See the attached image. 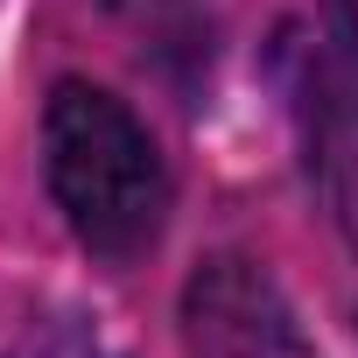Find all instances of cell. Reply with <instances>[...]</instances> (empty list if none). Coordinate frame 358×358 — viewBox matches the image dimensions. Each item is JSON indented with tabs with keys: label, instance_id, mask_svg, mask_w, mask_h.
<instances>
[{
	"label": "cell",
	"instance_id": "3957f363",
	"mask_svg": "<svg viewBox=\"0 0 358 358\" xmlns=\"http://www.w3.org/2000/svg\"><path fill=\"white\" fill-rule=\"evenodd\" d=\"M309 169L330 190L344 183V169L358 176V64L344 50L316 64V85H309Z\"/></svg>",
	"mask_w": 358,
	"mask_h": 358
},
{
	"label": "cell",
	"instance_id": "6da1fadb",
	"mask_svg": "<svg viewBox=\"0 0 358 358\" xmlns=\"http://www.w3.org/2000/svg\"><path fill=\"white\" fill-rule=\"evenodd\" d=\"M43 176L78 246L106 267L141 260L169 225V169L155 134L106 85L64 78L43 106Z\"/></svg>",
	"mask_w": 358,
	"mask_h": 358
},
{
	"label": "cell",
	"instance_id": "7a4b0ae2",
	"mask_svg": "<svg viewBox=\"0 0 358 358\" xmlns=\"http://www.w3.org/2000/svg\"><path fill=\"white\" fill-rule=\"evenodd\" d=\"M183 344H190V358H302L288 302L239 253H218V260H204L190 274V288H183Z\"/></svg>",
	"mask_w": 358,
	"mask_h": 358
},
{
	"label": "cell",
	"instance_id": "277c9868",
	"mask_svg": "<svg viewBox=\"0 0 358 358\" xmlns=\"http://www.w3.org/2000/svg\"><path fill=\"white\" fill-rule=\"evenodd\" d=\"M8 358H99V344H85L78 330H43V337H22Z\"/></svg>",
	"mask_w": 358,
	"mask_h": 358
},
{
	"label": "cell",
	"instance_id": "5b68a950",
	"mask_svg": "<svg viewBox=\"0 0 358 358\" xmlns=\"http://www.w3.org/2000/svg\"><path fill=\"white\" fill-rule=\"evenodd\" d=\"M106 8L127 15V22H141V29H169V22L190 15V0H106Z\"/></svg>",
	"mask_w": 358,
	"mask_h": 358
},
{
	"label": "cell",
	"instance_id": "8992f818",
	"mask_svg": "<svg viewBox=\"0 0 358 358\" xmlns=\"http://www.w3.org/2000/svg\"><path fill=\"white\" fill-rule=\"evenodd\" d=\"M323 8H330V43L358 64V0H323Z\"/></svg>",
	"mask_w": 358,
	"mask_h": 358
}]
</instances>
